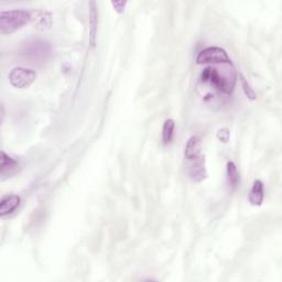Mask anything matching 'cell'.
<instances>
[{
    "label": "cell",
    "instance_id": "obj_1",
    "mask_svg": "<svg viewBox=\"0 0 282 282\" xmlns=\"http://www.w3.org/2000/svg\"><path fill=\"white\" fill-rule=\"evenodd\" d=\"M201 82L214 87L216 91L223 94L230 95L234 91L236 84V74L233 65L227 66L223 72L216 67H206L201 74Z\"/></svg>",
    "mask_w": 282,
    "mask_h": 282
},
{
    "label": "cell",
    "instance_id": "obj_2",
    "mask_svg": "<svg viewBox=\"0 0 282 282\" xmlns=\"http://www.w3.org/2000/svg\"><path fill=\"white\" fill-rule=\"evenodd\" d=\"M31 20V14L27 10L14 9L0 12V33L11 34Z\"/></svg>",
    "mask_w": 282,
    "mask_h": 282
},
{
    "label": "cell",
    "instance_id": "obj_3",
    "mask_svg": "<svg viewBox=\"0 0 282 282\" xmlns=\"http://www.w3.org/2000/svg\"><path fill=\"white\" fill-rule=\"evenodd\" d=\"M22 55L25 60L30 61V63L43 64L51 55V46L49 42L43 40L29 41L25 43L22 50Z\"/></svg>",
    "mask_w": 282,
    "mask_h": 282
},
{
    "label": "cell",
    "instance_id": "obj_4",
    "mask_svg": "<svg viewBox=\"0 0 282 282\" xmlns=\"http://www.w3.org/2000/svg\"><path fill=\"white\" fill-rule=\"evenodd\" d=\"M37 80V73L28 67L18 66L11 69L9 73L10 84L18 89H25L30 87Z\"/></svg>",
    "mask_w": 282,
    "mask_h": 282
},
{
    "label": "cell",
    "instance_id": "obj_5",
    "mask_svg": "<svg viewBox=\"0 0 282 282\" xmlns=\"http://www.w3.org/2000/svg\"><path fill=\"white\" fill-rule=\"evenodd\" d=\"M196 62L197 64H233L226 51L217 47L202 50L196 57Z\"/></svg>",
    "mask_w": 282,
    "mask_h": 282
},
{
    "label": "cell",
    "instance_id": "obj_6",
    "mask_svg": "<svg viewBox=\"0 0 282 282\" xmlns=\"http://www.w3.org/2000/svg\"><path fill=\"white\" fill-rule=\"evenodd\" d=\"M192 163L190 165V178L192 179V181L194 182H202L205 179L207 178V172L205 169V161L204 157L200 156L198 158L191 160Z\"/></svg>",
    "mask_w": 282,
    "mask_h": 282
},
{
    "label": "cell",
    "instance_id": "obj_7",
    "mask_svg": "<svg viewBox=\"0 0 282 282\" xmlns=\"http://www.w3.org/2000/svg\"><path fill=\"white\" fill-rule=\"evenodd\" d=\"M18 162L17 160L8 156L5 151H2V157H0V174H2L3 179L6 177H10L18 169Z\"/></svg>",
    "mask_w": 282,
    "mask_h": 282
},
{
    "label": "cell",
    "instance_id": "obj_8",
    "mask_svg": "<svg viewBox=\"0 0 282 282\" xmlns=\"http://www.w3.org/2000/svg\"><path fill=\"white\" fill-rule=\"evenodd\" d=\"M201 150H202V143L201 139L197 136H192L187 143L184 149V156L189 161L194 160L201 156Z\"/></svg>",
    "mask_w": 282,
    "mask_h": 282
},
{
    "label": "cell",
    "instance_id": "obj_9",
    "mask_svg": "<svg viewBox=\"0 0 282 282\" xmlns=\"http://www.w3.org/2000/svg\"><path fill=\"white\" fill-rule=\"evenodd\" d=\"M97 24H98V12L97 5L95 2L91 3V11H89V43L94 47L96 43V36H97Z\"/></svg>",
    "mask_w": 282,
    "mask_h": 282
},
{
    "label": "cell",
    "instance_id": "obj_10",
    "mask_svg": "<svg viewBox=\"0 0 282 282\" xmlns=\"http://www.w3.org/2000/svg\"><path fill=\"white\" fill-rule=\"evenodd\" d=\"M265 197V190H264V183L260 180H256L253 184L252 190L249 192V202L253 206H260L264 202Z\"/></svg>",
    "mask_w": 282,
    "mask_h": 282
},
{
    "label": "cell",
    "instance_id": "obj_11",
    "mask_svg": "<svg viewBox=\"0 0 282 282\" xmlns=\"http://www.w3.org/2000/svg\"><path fill=\"white\" fill-rule=\"evenodd\" d=\"M20 196L18 195H8L3 198L2 203H0V215L4 217L11 214L20 205Z\"/></svg>",
    "mask_w": 282,
    "mask_h": 282
},
{
    "label": "cell",
    "instance_id": "obj_12",
    "mask_svg": "<svg viewBox=\"0 0 282 282\" xmlns=\"http://www.w3.org/2000/svg\"><path fill=\"white\" fill-rule=\"evenodd\" d=\"M226 172H227V182L229 188L234 191L239 184V172L237 170L236 164L232 161L227 162Z\"/></svg>",
    "mask_w": 282,
    "mask_h": 282
},
{
    "label": "cell",
    "instance_id": "obj_13",
    "mask_svg": "<svg viewBox=\"0 0 282 282\" xmlns=\"http://www.w3.org/2000/svg\"><path fill=\"white\" fill-rule=\"evenodd\" d=\"M174 128L175 123L173 119H166L162 127V141L164 145L171 144V141L174 136Z\"/></svg>",
    "mask_w": 282,
    "mask_h": 282
},
{
    "label": "cell",
    "instance_id": "obj_14",
    "mask_svg": "<svg viewBox=\"0 0 282 282\" xmlns=\"http://www.w3.org/2000/svg\"><path fill=\"white\" fill-rule=\"evenodd\" d=\"M239 78H240V82H241V86H242V89H243V93H245V95L247 96V97L251 99V100H255L256 98H257V96H256V93L254 89L252 88L251 84L247 82V80L243 78V76L240 74L239 75Z\"/></svg>",
    "mask_w": 282,
    "mask_h": 282
},
{
    "label": "cell",
    "instance_id": "obj_15",
    "mask_svg": "<svg viewBox=\"0 0 282 282\" xmlns=\"http://www.w3.org/2000/svg\"><path fill=\"white\" fill-rule=\"evenodd\" d=\"M217 138H219V140L222 141L223 144H227L230 138L229 130L227 128H222V129H220L219 132H217Z\"/></svg>",
    "mask_w": 282,
    "mask_h": 282
},
{
    "label": "cell",
    "instance_id": "obj_16",
    "mask_svg": "<svg viewBox=\"0 0 282 282\" xmlns=\"http://www.w3.org/2000/svg\"><path fill=\"white\" fill-rule=\"evenodd\" d=\"M112 5H113V7L115 8V10L118 12V14H123V12L125 11L127 2H112Z\"/></svg>",
    "mask_w": 282,
    "mask_h": 282
},
{
    "label": "cell",
    "instance_id": "obj_17",
    "mask_svg": "<svg viewBox=\"0 0 282 282\" xmlns=\"http://www.w3.org/2000/svg\"><path fill=\"white\" fill-rule=\"evenodd\" d=\"M5 118V107L4 105H2V121H4Z\"/></svg>",
    "mask_w": 282,
    "mask_h": 282
}]
</instances>
